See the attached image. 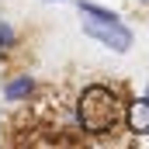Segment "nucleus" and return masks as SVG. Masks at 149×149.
Returning a JSON list of instances; mask_svg holds the SVG:
<instances>
[{"label": "nucleus", "mask_w": 149, "mask_h": 149, "mask_svg": "<svg viewBox=\"0 0 149 149\" xmlns=\"http://www.w3.org/2000/svg\"><path fill=\"white\" fill-rule=\"evenodd\" d=\"M118 114H121V108H114V97L108 90H101V87L87 90V97H83V104H80V118H83V125H87L90 132L111 128L114 121H118Z\"/></svg>", "instance_id": "obj_1"}, {"label": "nucleus", "mask_w": 149, "mask_h": 149, "mask_svg": "<svg viewBox=\"0 0 149 149\" xmlns=\"http://www.w3.org/2000/svg\"><path fill=\"white\" fill-rule=\"evenodd\" d=\"M87 31L90 35H97L101 42H108V45H114V49H128V31H121L118 28V21H104V24H87Z\"/></svg>", "instance_id": "obj_2"}, {"label": "nucleus", "mask_w": 149, "mask_h": 149, "mask_svg": "<svg viewBox=\"0 0 149 149\" xmlns=\"http://www.w3.org/2000/svg\"><path fill=\"white\" fill-rule=\"evenodd\" d=\"M132 128H135L139 135H142V132H146V128H149V104H146V101L132 108Z\"/></svg>", "instance_id": "obj_3"}, {"label": "nucleus", "mask_w": 149, "mask_h": 149, "mask_svg": "<svg viewBox=\"0 0 149 149\" xmlns=\"http://www.w3.org/2000/svg\"><path fill=\"white\" fill-rule=\"evenodd\" d=\"M142 3H149V0H142Z\"/></svg>", "instance_id": "obj_4"}]
</instances>
